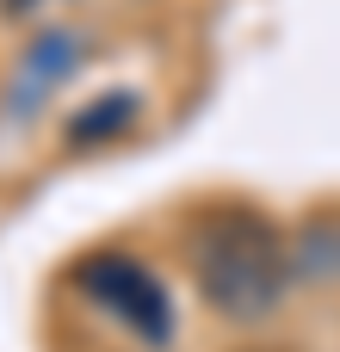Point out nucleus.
Listing matches in <instances>:
<instances>
[{
  "label": "nucleus",
  "instance_id": "1",
  "mask_svg": "<svg viewBox=\"0 0 340 352\" xmlns=\"http://www.w3.org/2000/svg\"><path fill=\"white\" fill-rule=\"evenodd\" d=\"M198 285L211 297L217 316L229 322H260L279 309L285 297V248L273 241V229L248 210H223L204 229L198 248Z\"/></svg>",
  "mask_w": 340,
  "mask_h": 352
},
{
  "label": "nucleus",
  "instance_id": "2",
  "mask_svg": "<svg viewBox=\"0 0 340 352\" xmlns=\"http://www.w3.org/2000/svg\"><path fill=\"white\" fill-rule=\"evenodd\" d=\"M87 291H93L124 328H136L142 340H167V291H161L136 260H124V254L93 260V266H87Z\"/></svg>",
  "mask_w": 340,
  "mask_h": 352
},
{
  "label": "nucleus",
  "instance_id": "3",
  "mask_svg": "<svg viewBox=\"0 0 340 352\" xmlns=\"http://www.w3.org/2000/svg\"><path fill=\"white\" fill-rule=\"evenodd\" d=\"M74 56H81V43H74L68 31H50L43 43H31V56H25V68H19V74H25L19 99H25V105H37V93H50V87L74 68Z\"/></svg>",
  "mask_w": 340,
  "mask_h": 352
},
{
  "label": "nucleus",
  "instance_id": "4",
  "mask_svg": "<svg viewBox=\"0 0 340 352\" xmlns=\"http://www.w3.org/2000/svg\"><path fill=\"white\" fill-rule=\"evenodd\" d=\"M297 266H304L310 278H340V217L304 229V241H297Z\"/></svg>",
  "mask_w": 340,
  "mask_h": 352
},
{
  "label": "nucleus",
  "instance_id": "5",
  "mask_svg": "<svg viewBox=\"0 0 340 352\" xmlns=\"http://www.w3.org/2000/svg\"><path fill=\"white\" fill-rule=\"evenodd\" d=\"M124 118H130V99L118 93V105H99L93 118H81V124H74V136H93V130H105V124H124Z\"/></svg>",
  "mask_w": 340,
  "mask_h": 352
}]
</instances>
